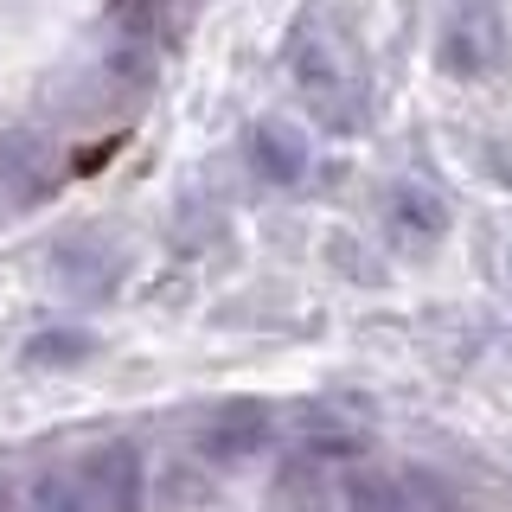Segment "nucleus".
Listing matches in <instances>:
<instances>
[{
  "label": "nucleus",
  "mask_w": 512,
  "mask_h": 512,
  "mask_svg": "<svg viewBox=\"0 0 512 512\" xmlns=\"http://www.w3.org/2000/svg\"><path fill=\"white\" fill-rule=\"evenodd\" d=\"M77 493H84V512H135L141 506V461L128 442H103L96 455H84L71 468Z\"/></svg>",
  "instance_id": "obj_1"
},
{
  "label": "nucleus",
  "mask_w": 512,
  "mask_h": 512,
  "mask_svg": "<svg viewBox=\"0 0 512 512\" xmlns=\"http://www.w3.org/2000/svg\"><path fill=\"white\" fill-rule=\"evenodd\" d=\"M256 160H263V173H276V180H295L301 173V141L269 122V128H256Z\"/></svg>",
  "instance_id": "obj_2"
}]
</instances>
